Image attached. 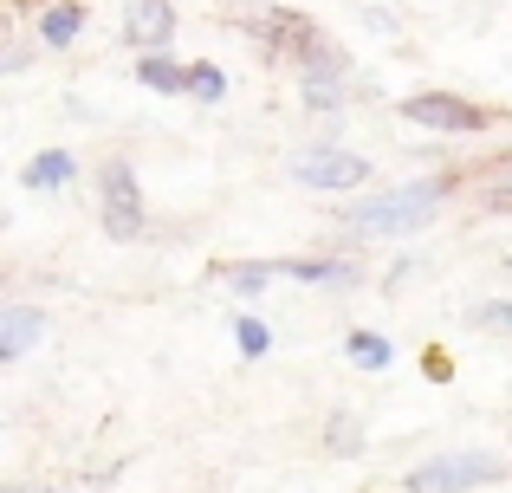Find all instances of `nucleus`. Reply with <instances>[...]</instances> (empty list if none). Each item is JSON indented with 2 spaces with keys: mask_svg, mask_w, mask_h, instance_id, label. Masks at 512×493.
Returning <instances> with one entry per match:
<instances>
[{
  "mask_svg": "<svg viewBox=\"0 0 512 493\" xmlns=\"http://www.w3.org/2000/svg\"><path fill=\"white\" fill-rule=\"evenodd\" d=\"M441 202H448V182L422 176V182H402V189L376 195V202L344 208V228L350 234H415V228H428V221L441 215Z\"/></svg>",
  "mask_w": 512,
  "mask_h": 493,
  "instance_id": "obj_1",
  "label": "nucleus"
},
{
  "mask_svg": "<svg viewBox=\"0 0 512 493\" xmlns=\"http://www.w3.org/2000/svg\"><path fill=\"white\" fill-rule=\"evenodd\" d=\"M506 461L500 455H487V448H467V455H435V461H422V468H409L402 474V487L409 493H474V487H493V481H506Z\"/></svg>",
  "mask_w": 512,
  "mask_h": 493,
  "instance_id": "obj_2",
  "label": "nucleus"
},
{
  "mask_svg": "<svg viewBox=\"0 0 512 493\" xmlns=\"http://www.w3.org/2000/svg\"><path fill=\"white\" fill-rule=\"evenodd\" d=\"M98 221L111 241H137L143 234V189L124 156H104V169H98Z\"/></svg>",
  "mask_w": 512,
  "mask_h": 493,
  "instance_id": "obj_3",
  "label": "nucleus"
},
{
  "mask_svg": "<svg viewBox=\"0 0 512 493\" xmlns=\"http://www.w3.org/2000/svg\"><path fill=\"white\" fill-rule=\"evenodd\" d=\"M396 111L409 117V124H422V130H441V137H467V130H487L493 124V111L454 98V91H415V98H402Z\"/></svg>",
  "mask_w": 512,
  "mask_h": 493,
  "instance_id": "obj_4",
  "label": "nucleus"
},
{
  "mask_svg": "<svg viewBox=\"0 0 512 493\" xmlns=\"http://www.w3.org/2000/svg\"><path fill=\"white\" fill-rule=\"evenodd\" d=\"M292 176L305 182V189H325V195H344V189H363L370 182V163L363 156H350V150H305V156H292Z\"/></svg>",
  "mask_w": 512,
  "mask_h": 493,
  "instance_id": "obj_5",
  "label": "nucleus"
},
{
  "mask_svg": "<svg viewBox=\"0 0 512 493\" xmlns=\"http://www.w3.org/2000/svg\"><path fill=\"white\" fill-rule=\"evenodd\" d=\"M124 39L137 52H163L175 39V7L169 0H124Z\"/></svg>",
  "mask_w": 512,
  "mask_h": 493,
  "instance_id": "obj_6",
  "label": "nucleus"
},
{
  "mask_svg": "<svg viewBox=\"0 0 512 493\" xmlns=\"http://www.w3.org/2000/svg\"><path fill=\"white\" fill-rule=\"evenodd\" d=\"M39 331H46V312H33V305H7V312H0V357H7V364L26 357Z\"/></svg>",
  "mask_w": 512,
  "mask_h": 493,
  "instance_id": "obj_7",
  "label": "nucleus"
},
{
  "mask_svg": "<svg viewBox=\"0 0 512 493\" xmlns=\"http://www.w3.org/2000/svg\"><path fill=\"white\" fill-rule=\"evenodd\" d=\"M279 279H305V286H357V266L312 253V260H279Z\"/></svg>",
  "mask_w": 512,
  "mask_h": 493,
  "instance_id": "obj_8",
  "label": "nucleus"
},
{
  "mask_svg": "<svg viewBox=\"0 0 512 493\" xmlns=\"http://www.w3.org/2000/svg\"><path fill=\"white\" fill-rule=\"evenodd\" d=\"M26 189L33 195H52V189H65V182H72V150H39L33 163H26Z\"/></svg>",
  "mask_w": 512,
  "mask_h": 493,
  "instance_id": "obj_9",
  "label": "nucleus"
},
{
  "mask_svg": "<svg viewBox=\"0 0 512 493\" xmlns=\"http://www.w3.org/2000/svg\"><path fill=\"white\" fill-rule=\"evenodd\" d=\"M39 33H46V46H72V39L85 33V7H78V0H59V7H46Z\"/></svg>",
  "mask_w": 512,
  "mask_h": 493,
  "instance_id": "obj_10",
  "label": "nucleus"
},
{
  "mask_svg": "<svg viewBox=\"0 0 512 493\" xmlns=\"http://www.w3.org/2000/svg\"><path fill=\"white\" fill-rule=\"evenodd\" d=\"M137 78H143L150 91H188V65H175L169 52H143Z\"/></svg>",
  "mask_w": 512,
  "mask_h": 493,
  "instance_id": "obj_11",
  "label": "nucleus"
},
{
  "mask_svg": "<svg viewBox=\"0 0 512 493\" xmlns=\"http://www.w3.org/2000/svg\"><path fill=\"white\" fill-rule=\"evenodd\" d=\"M221 279H227L234 292H247V299H253V292H266V286L279 279V260H273V266H266V260H234V266H221Z\"/></svg>",
  "mask_w": 512,
  "mask_h": 493,
  "instance_id": "obj_12",
  "label": "nucleus"
},
{
  "mask_svg": "<svg viewBox=\"0 0 512 493\" xmlns=\"http://www.w3.org/2000/svg\"><path fill=\"white\" fill-rule=\"evenodd\" d=\"M344 351H350V364H363V370H383L389 357H396L383 331H350V344H344Z\"/></svg>",
  "mask_w": 512,
  "mask_h": 493,
  "instance_id": "obj_13",
  "label": "nucleus"
},
{
  "mask_svg": "<svg viewBox=\"0 0 512 493\" xmlns=\"http://www.w3.org/2000/svg\"><path fill=\"white\" fill-rule=\"evenodd\" d=\"M325 448H331V455H363V422L338 409V416L325 422Z\"/></svg>",
  "mask_w": 512,
  "mask_h": 493,
  "instance_id": "obj_14",
  "label": "nucleus"
},
{
  "mask_svg": "<svg viewBox=\"0 0 512 493\" xmlns=\"http://www.w3.org/2000/svg\"><path fill=\"white\" fill-rule=\"evenodd\" d=\"M188 98L221 104L227 98V72H221V65H188Z\"/></svg>",
  "mask_w": 512,
  "mask_h": 493,
  "instance_id": "obj_15",
  "label": "nucleus"
},
{
  "mask_svg": "<svg viewBox=\"0 0 512 493\" xmlns=\"http://www.w3.org/2000/svg\"><path fill=\"white\" fill-rule=\"evenodd\" d=\"M234 338H240V357H266V351H273V331H266L260 318H240Z\"/></svg>",
  "mask_w": 512,
  "mask_h": 493,
  "instance_id": "obj_16",
  "label": "nucleus"
},
{
  "mask_svg": "<svg viewBox=\"0 0 512 493\" xmlns=\"http://www.w3.org/2000/svg\"><path fill=\"white\" fill-rule=\"evenodd\" d=\"M480 325H512V305H480Z\"/></svg>",
  "mask_w": 512,
  "mask_h": 493,
  "instance_id": "obj_17",
  "label": "nucleus"
},
{
  "mask_svg": "<svg viewBox=\"0 0 512 493\" xmlns=\"http://www.w3.org/2000/svg\"><path fill=\"white\" fill-rule=\"evenodd\" d=\"M487 208H493V215H506V208H512V182H500V189L487 195Z\"/></svg>",
  "mask_w": 512,
  "mask_h": 493,
  "instance_id": "obj_18",
  "label": "nucleus"
}]
</instances>
